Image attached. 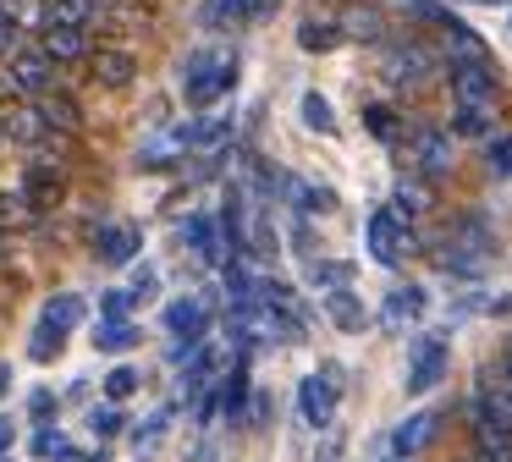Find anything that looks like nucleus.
Here are the masks:
<instances>
[{"mask_svg":"<svg viewBox=\"0 0 512 462\" xmlns=\"http://www.w3.org/2000/svg\"><path fill=\"white\" fill-rule=\"evenodd\" d=\"M237 77H243V61L221 50H193L188 66H182V83H188V105L193 110H210L221 94H232Z\"/></svg>","mask_w":512,"mask_h":462,"instance_id":"obj_1","label":"nucleus"},{"mask_svg":"<svg viewBox=\"0 0 512 462\" xmlns=\"http://www.w3.org/2000/svg\"><path fill=\"white\" fill-rule=\"evenodd\" d=\"M446 88H452V110H490L501 99V77L485 55H457Z\"/></svg>","mask_w":512,"mask_h":462,"instance_id":"obj_2","label":"nucleus"},{"mask_svg":"<svg viewBox=\"0 0 512 462\" xmlns=\"http://www.w3.org/2000/svg\"><path fill=\"white\" fill-rule=\"evenodd\" d=\"M364 248L375 253V264H386V270H397V264L408 259V248H413L408 215H402L397 204H391V209H375V215H369V226H364Z\"/></svg>","mask_w":512,"mask_h":462,"instance_id":"obj_3","label":"nucleus"},{"mask_svg":"<svg viewBox=\"0 0 512 462\" xmlns=\"http://www.w3.org/2000/svg\"><path fill=\"white\" fill-rule=\"evenodd\" d=\"M446 363H452V347H446V336H424L419 347H413V363H408V396L435 391V385L446 380Z\"/></svg>","mask_w":512,"mask_h":462,"instance_id":"obj_4","label":"nucleus"},{"mask_svg":"<svg viewBox=\"0 0 512 462\" xmlns=\"http://www.w3.org/2000/svg\"><path fill=\"white\" fill-rule=\"evenodd\" d=\"M298 413L309 429H331L336 418V369H320L298 385Z\"/></svg>","mask_w":512,"mask_h":462,"instance_id":"obj_5","label":"nucleus"},{"mask_svg":"<svg viewBox=\"0 0 512 462\" xmlns=\"http://www.w3.org/2000/svg\"><path fill=\"white\" fill-rule=\"evenodd\" d=\"M6 66H12L17 88H23V94H34V99L56 88V61H50V55L39 50V44H17V50L6 55Z\"/></svg>","mask_w":512,"mask_h":462,"instance_id":"obj_6","label":"nucleus"},{"mask_svg":"<svg viewBox=\"0 0 512 462\" xmlns=\"http://www.w3.org/2000/svg\"><path fill=\"white\" fill-rule=\"evenodd\" d=\"M408 160H413V171H419L424 182H441V176H452V138L435 132V127H424L419 138L408 143Z\"/></svg>","mask_w":512,"mask_h":462,"instance_id":"obj_7","label":"nucleus"},{"mask_svg":"<svg viewBox=\"0 0 512 462\" xmlns=\"http://www.w3.org/2000/svg\"><path fill=\"white\" fill-rule=\"evenodd\" d=\"M430 66H435L430 50H419V44H408V50H402V44H386V55H380V72L397 88H419L424 77H430Z\"/></svg>","mask_w":512,"mask_h":462,"instance_id":"obj_8","label":"nucleus"},{"mask_svg":"<svg viewBox=\"0 0 512 462\" xmlns=\"http://www.w3.org/2000/svg\"><path fill=\"white\" fill-rule=\"evenodd\" d=\"M435 424H441V418H435L430 407H424V413H413V418H402V424L391 429V440H386V457H391V462H408V457H419V451L430 446Z\"/></svg>","mask_w":512,"mask_h":462,"instance_id":"obj_9","label":"nucleus"},{"mask_svg":"<svg viewBox=\"0 0 512 462\" xmlns=\"http://www.w3.org/2000/svg\"><path fill=\"white\" fill-rule=\"evenodd\" d=\"M166 330L177 341H188V347H199L204 330H210V308H204V297H171L166 303Z\"/></svg>","mask_w":512,"mask_h":462,"instance_id":"obj_10","label":"nucleus"},{"mask_svg":"<svg viewBox=\"0 0 512 462\" xmlns=\"http://www.w3.org/2000/svg\"><path fill=\"white\" fill-rule=\"evenodd\" d=\"M39 50H45L56 66L94 55V50H89V28H72V22H45V33H39Z\"/></svg>","mask_w":512,"mask_h":462,"instance_id":"obj_11","label":"nucleus"},{"mask_svg":"<svg viewBox=\"0 0 512 462\" xmlns=\"http://www.w3.org/2000/svg\"><path fill=\"white\" fill-rule=\"evenodd\" d=\"M34 116L45 121L50 132H83V110H78V99H72V94H56V88L34 99Z\"/></svg>","mask_w":512,"mask_h":462,"instance_id":"obj_12","label":"nucleus"},{"mask_svg":"<svg viewBox=\"0 0 512 462\" xmlns=\"http://www.w3.org/2000/svg\"><path fill=\"white\" fill-rule=\"evenodd\" d=\"M138 248H144V231H138V226H105L100 237H94L100 264H133Z\"/></svg>","mask_w":512,"mask_h":462,"instance_id":"obj_13","label":"nucleus"},{"mask_svg":"<svg viewBox=\"0 0 512 462\" xmlns=\"http://www.w3.org/2000/svg\"><path fill=\"white\" fill-rule=\"evenodd\" d=\"M215 226H221V220H210V215H188V220H182V242H188L204 264H215V259H221V248H226Z\"/></svg>","mask_w":512,"mask_h":462,"instance_id":"obj_14","label":"nucleus"},{"mask_svg":"<svg viewBox=\"0 0 512 462\" xmlns=\"http://www.w3.org/2000/svg\"><path fill=\"white\" fill-rule=\"evenodd\" d=\"M419 314H424V286H391L380 319H386L391 330H402V325H419Z\"/></svg>","mask_w":512,"mask_h":462,"instance_id":"obj_15","label":"nucleus"},{"mask_svg":"<svg viewBox=\"0 0 512 462\" xmlns=\"http://www.w3.org/2000/svg\"><path fill=\"white\" fill-rule=\"evenodd\" d=\"M325 319H331L336 330H347V336H358V330L369 325V308L342 286V292H325Z\"/></svg>","mask_w":512,"mask_h":462,"instance_id":"obj_16","label":"nucleus"},{"mask_svg":"<svg viewBox=\"0 0 512 462\" xmlns=\"http://www.w3.org/2000/svg\"><path fill=\"white\" fill-rule=\"evenodd\" d=\"M94 77H100L105 88H127L138 77V55L133 50H100L94 55Z\"/></svg>","mask_w":512,"mask_h":462,"instance_id":"obj_17","label":"nucleus"},{"mask_svg":"<svg viewBox=\"0 0 512 462\" xmlns=\"http://www.w3.org/2000/svg\"><path fill=\"white\" fill-rule=\"evenodd\" d=\"M347 39V28H342V17H309V22H298V44L303 50H336V44Z\"/></svg>","mask_w":512,"mask_h":462,"instance_id":"obj_18","label":"nucleus"},{"mask_svg":"<svg viewBox=\"0 0 512 462\" xmlns=\"http://www.w3.org/2000/svg\"><path fill=\"white\" fill-rule=\"evenodd\" d=\"M243 402H248V352H237V363H232V374L221 380V407H226V418H243Z\"/></svg>","mask_w":512,"mask_h":462,"instance_id":"obj_19","label":"nucleus"},{"mask_svg":"<svg viewBox=\"0 0 512 462\" xmlns=\"http://www.w3.org/2000/svg\"><path fill=\"white\" fill-rule=\"evenodd\" d=\"M287 198L303 209V215H331V209H336V193L325 182H292Z\"/></svg>","mask_w":512,"mask_h":462,"instance_id":"obj_20","label":"nucleus"},{"mask_svg":"<svg viewBox=\"0 0 512 462\" xmlns=\"http://www.w3.org/2000/svg\"><path fill=\"white\" fill-rule=\"evenodd\" d=\"M347 281H353V264L347 259H309V286H320V292H342Z\"/></svg>","mask_w":512,"mask_h":462,"instance_id":"obj_21","label":"nucleus"},{"mask_svg":"<svg viewBox=\"0 0 512 462\" xmlns=\"http://www.w3.org/2000/svg\"><path fill=\"white\" fill-rule=\"evenodd\" d=\"M83 308H89V303H83L78 292H61V297H50V303H45V314H39V319H45V325H56V330H67V336H72V325L83 319Z\"/></svg>","mask_w":512,"mask_h":462,"instance_id":"obj_22","label":"nucleus"},{"mask_svg":"<svg viewBox=\"0 0 512 462\" xmlns=\"http://www.w3.org/2000/svg\"><path fill=\"white\" fill-rule=\"evenodd\" d=\"M28 204H34V209L61 204V171H50V165H34V171H28Z\"/></svg>","mask_w":512,"mask_h":462,"instance_id":"obj_23","label":"nucleus"},{"mask_svg":"<svg viewBox=\"0 0 512 462\" xmlns=\"http://www.w3.org/2000/svg\"><path fill=\"white\" fill-rule=\"evenodd\" d=\"M237 17H254V0H204L199 6V22L204 28H226Z\"/></svg>","mask_w":512,"mask_h":462,"instance_id":"obj_24","label":"nucleus"},{"mask_svg":"<svg viewBox=\"0 0 512 462\" xmlns=\"http://www.w3.org/2000/svg\"><path fill=\"white\" fill-rule=\"evenodd\" d=\"M61 347H67V330H56V325H45V319H39V325H34V341H28V358H34V363H50Z\"/></svg>","mask_w":512,"mask_h":462,"instance_id":"obj_25","label":"nucleus"},{"mask_svg":"<svg viewBox=\"0 0 512 462\" xmlns=\"http://www.w3.org/2000/svg\"><path fill=\"white\" fill-rule=\"evenodd\" d=\"M303 121H309L314 132H325V138L336 132V110H331V99H325L320 88H309V94H303Z\"/></svg>","mask_w":512,"mask_h":462,"instance_id":"obj_26","label":"nucleus"},{"mask_svg":"<svg viewBox=\"0 0 512 462\" xmlns=\"http://www.w3.org/2000/svg\"><path fill=\"white\" fill-rule=\"evenodd\" d=\"M364 127H369V132H375V138H380V143H402V121H397V116H391V110H386V105H364Z\"/></svg>","mask_w":512,"mask_h":462,"instance_id":"obj_27","label":"nucleus"},{"mask_svg":"<svg viewBox=\"0 0 512 462\" xmlns=\"http://www.w3.org/2000/svg\"><path fill=\"white\" fill-rule=\"evenodd\" d=\"M177 138H171V132H166V138H149V149H138V165H144V171H166V165L171 160H177Z\"/></svg>","mask_w":512,"mask_h":462,"instance_id":"obj_28","label":"nucleus"},{"mask_svg":"<svg viewBox=\"0 0 512 462\" xmlns=\"http://www.w3.org/2000/svg\"><path fill=\"white\" fill-rule=\"evenodd\" d=\"M452 138H496L485 110H452Z\"/></svg>","mask_w":512,"mask_h":462,"instance_id":"obj_29","label":"nucleus"},{"mask_svg":"<svg viewBox=\"0 0 512 462\" xmlns=\"http://www.w3.org/2000/svg\"><path fill=\"white\" fill-rule=\"evenodd\" d=\"M166 424H171V407H160V413L149 418V424H138V429H133V446H138V457H149V451L160 446V435H166Z\"/></svg>","mask_w":512,"mask_h":462,"instance_id":"obj_30","label":"nucleus"},{"mask_svg":"<svg viewBox=\"0 0 512 462\" xmlns=\"http://www.w3.org/2000/svg\"><path fill=\"white\" fill-rule=\"evenodd\" d=\"M133 341H138L133 325H100V330H94V347H100V352H127Z\"/></svg>","mask_w":512,"mask_h":462,"instance_id":"obj_31","label":"nucleus"},{"mask_svg":"<svg viewBox=\"0 0 512 462\" xmlns=\"http://www.w3.org/2000/svg\"><path fill=\"white\" fill-rule=\"evenodd\" d=\"M133 303H138L133 292H105V297H100V314H105V325H127V314H133Z\"/></svg>","mask_w":512,"mask_h":462,"instance_id":"obj_32","label":"nucleus"},{"mask_svg":"<svg viewBox=\"0 0 512 462\" xmlns=\"http://www.w3.org/2000/svg\"><path fill=\"white\" fill-rule=\"evenodd\" d=\"M133 391H138V369H127V363H122V369L105 374V396H111V402H127Z\"/></svg>","mask_w":512,"mask_h":462,"instance_id":"obj_33","label":"nucleus"},{"mask_svg":"<svg viewBox=\"0 0 512 462\" xmlns=\"http://www.w3.org/2000/svg\"><path fill=\"white\" fill-rule=\"evenodd\" d=\"M485 165L496 176H512V138H490L485 143Z\"/></svg>","mask_w":512,"mask_h":462,"instance_id":"obj_34","label":"nucleus"},{"mask_svg":"<svg viewBox=\"0 0 512 462\" xmlns=\"http://www.w3.org/2000/svg\"><path fill=\"white\" fill-rule=\"evenodd\" d=\"M61 451H67V440H61V429L39 424V435H34V457H61Z\"/></svg>","mask_w":512,"mask_h":462,"instance_id":"obj_35","label":"nucleus"},{"mask_svg":"<svg viewBox=\"0 0 512 462\" xmlns=\"http://www.w3.org/2000/svg\"><path fill=\"white\" fill-rule=\"evenodd\" d=\"M160 292V275H155V264H138L133 270V297L144 303V297H155Z\"/></svg>","mask_w":512,"mask_h":462,"instance_id":"obj_36","label":"nucleus"},{"mask_svg":"<svg viewBox=\"0 0 512 462\" xmlns=\"http://www.w3.org/2000/svg\"><path fill=\"white\" fill-rule=\"evenodd\" d=\"M89 429H94V435H116V429H122V413H116V407H94V413H89Z\"/></svg>","mask_w":512,"mask_h":462,"instance_id":"obj_37","label":"nucleus"},{"mask_svg":"<svg viewBox=\"0 0 512 462\" xmlns=\"http://www.w3.org/2000/svg\"><path fill=\"white\" fill-rule=\"evenodd\" d=\"M342 28H347V33H358V39H380V22L369 17V11H364V17H358V11H347Z\"/></svg>","mask_w":512,"mask_h":462,"instance_id":"obj_38","label":"nucleus"},{"mask_svg":"<svg viewBox=\"0 0 512 462\" xmlns=\"http://www.w3.org/2000/svg\"><path fill=\"white\" fill-rule=\"evenodd\" d=\"M28 413H34L39 424H50V413H56V396H50V391H34V396H28Z\"/></svg>","mask_w":512,"mask_h":462,"instance_id":"obj_39","label":"nucleus"},{"mask_svg":"<svg viewBox=\"0 0 512 462\" xmlns=\"http://www.w3.org/2000/svg\"><path fill=\"white\" fill-rule=\"evenodd\" d=\"M17 215H23V198H12V193H0V226H12Z\"/></svg>","mask_w":512,"mask_h":462,"instance_id":"obj_40","label":"nucleus"},{"mask_svg":"<svg viewBox=\"0 0 512 462\" xmlns=\"http://www.w3.org/2000/svg\"><path fill=\"white\" fill-rule=\"evenodd\" d=\"M12 440H17V424L6 413H0V457H6V451H12Z\"/></svg>","mask_w":512,"mask_h":462,"instance_id":"obj_41","label":"nucleus"},{"mask_svg":"<svg viewBox=\"0 0 512 462\" xmlns=\"http://www.w3.org/2000/svg\"><path fill=\"white\" fill-rule=\"evenodd\" d=\"M314 462H342V440H325V451Z\"/></svg>","mask_w":512,"mask_h":462,"instance_id":"obj_42","label":"nucleus"},{"mask_svg":"<svg viewBox=\"0 0 512 462\" xmlns=\"http://www.w3.org/2000/svg\"><path fill=\"white\" fill-rule=\"evenodd\" d=\"M501 374H507V385H512V336H507V347H501V363H496Z\"/></svg>","mask_w":512,"mask_h":462,"instance_id":"obj_43","label":"nucleus"},{"mask_svg":"<svg viewBox=\"0 0 512 462\" xmlns=\"http://www.w3.org/2000/svg\"><path fill=\"white\" fill-rule=\"evenodd\" d=\"M12 391V363H0V396Z\"/></svg>","mask_w":512,"mask_h":462,"instance_id":"obj_44","label":"nucleus"},{"mask_svg":"<svg viewBox=\"0 0 512 462\" xmlns=\"http://www.w3.org/2000/svg\"><path fill=\"white\" fill-rule=\"evenodd\" d=\"M276 11V0H254V17H270Z\"/></svg>","mask_w":512,"mask_h":462,"instance_id":"obj_45","label":"nucleus"},{"mask_svg":"<svg viewBox=\"0 0 512 462\" xmlns=\"http://www.w3.org/2000/svg\"><path fill=\"white\" fill-rule=\"evenodd\" d=\"M474 6H512V0H474Z\"/></svg>","mask_w":512,"mask_h":462,"instance_id":"obj_46","label":"nucleus"},{"mask_svg":"<svg viewBox=\"0 0 512 462\" xmlns=\"http://www.w3.org/2000/svg\"><path fill=\"white\" fill-rule=\"evenodd\" d=\"M0 462H12V457H0Z\"/></svg>","mask_w":512,"mask_h":462,"instance_id":"obj_47","label":"nucleus"}]
</instances>
